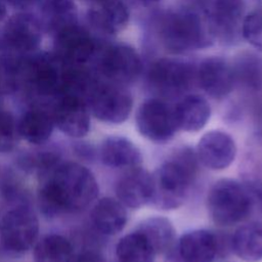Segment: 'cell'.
Here are the masks:
<instances>
[{
	"label": "cell",
	"instance_id": "ba28073f",
	"mask_svg": "<svg viewBox=\"0 0 262 262\" xmlns=\"http://www.w3.org/2000/svg\"><path fill=\"white\" fill-rule=\"evenodd\" d=\"M86 103L97 120L108 124L125 122L133 108V98L127 87L96 77L90 86Z\"/></svg>",
	"mask_w": 262,
	"mask_h": 262
},
{
	"label": "cell",
	"instance_id": "836d02e7",
	"mask_svg": "<svg viewBox=\"0 0 262 262\" xmlns=\"http://www.w3.org/2000/svg\"><path fill=\"white\" fill-rule=\"evenodd\" d=\"M250 192L254 214L262 215V178H243Z\"/></svg>",
	"mask_w": 262,
	"mask_h": 262
},
{
	"label": "cell",
	"instance_id": "ab89813d",
	"mask_svg": "<svg viewBox=\"0 0 262 262\" xmlns=\"http://www.w3.org/2000/svg\"><path fill=\"white\" fill-rule=\"evenodd\" d=\"M0 104H1V98H0Z\"/></svg>",
	"mask_w": 262,
	"mask_h": 262
},
{
	"label": "cell",
	"instance_id": "cb8c5ba5",
	"mask_svg": "<svg viewBox=\"0 0 262 262\" xmlns=\"http://www.w3.org/2000/svg\"><path fill=\"white\" fill-rule=\"evenodd\" d=\"M18 133L21 138L33 144L45 143L51 136L54 123L50 110L42 104L33 105L17 121Z\"/></svg>",
	"mask_w": 262,
	"mask_h": 262
},
{
	"label": "cell",
	"instance_id": "603a6c76",
	"mask_svg": "<svg viewBox=\"0 0 262 262\" xmlns=\"http://www.w3.org/2000/svg\"><path fill=\"white\" fill-rule=\"evenodd\" d=\"M38 18L43 32L53 37L79 23L78 8L74 0H43Z\"/></svg>",
	"mask_w": 262,
	"mask_h": 262
},
{
	"label": "cell",
	"instance_id": "30bf717a",
	"mask_svg": "<svg viewBox=\"0 0 262 262\" xmlns=\"http://www.w3.org/2000/svg\"><path fill=\"white\" fill-rule=\"evenodd\" d=\"M135 124L143 137L157 143L171 140L178 131L173 105L168 100L155 96L139 104L135 114Z\"/></svg>",
	"mask_w": 262,
	"mask_h": 262
},
{
	"label": "cell",
	"instance_id": "9c48e42d",
	"mask_svg": "<svg viewBox=\"0 0 262 262\" xmlns=\"http://www.w3.org/2000/svg\"><path fill=\"white\" fill-rule=\"evenodd\" d=\"M43 30L38 16L20 11L6 19L0 28V53L23 57L38 51Z\"/></svg>",
	"mask_w": 262,
	"mask_h": 262
},
{
	"label": "cell",
	"instance_id": "5b68a950",
	"mask_svg": "<svg viewBox=\"0 0 262 262\" xmlns=\"http://www.w3.org/2000/svg\"><path fill=\"white\" fill-rule=\"evenodd\" d=\"M144 78L155 97L180 98L196 85V64L178 57H159L149 63Z\"/></svg>",
	"mask_w": 262,
	"mask_h": 262
},
{
	"label": "cell",
	"instance_id": "e0dca14e",
	"mask_svg": "<svg viewBox=\"0 0 262 262\" xmlns=\"http://www.w3.org/2000/svg\"><path fill=\"white\" fill-rule=\"evenodd\" d=\"M236 152L234 139L221 130H211L205 133L195 147L199 163L212 171L228 168L235 160Z\"/></svg>",
	"mask_w": 262,
	"mask_h": 262
},
{
	"label": "cell",
	"instance_id": "7a4b0ae2",
	"mask_svg": "<svg viewBox=\"0 0 262 262\" xmlns=\"http://www.w3.org/2000/svg\"><path fill=\"white\" fill-rule=\"evenodd\" d=\"M150 29L160 46L171 54L207 48L215 41L207 13L193 6L156 12Z\"/></svg>",
	"mask_w": 262,
	"mask_h": 262
},
{
	"label": "cell",
	"instance_id": "4316f807",
	"mask_svg": "<svg viewBox=\"0 0 262 262\" xmlns=\"http://www.w3.org/2000/svg\"><path fill=\"white\" fill-rule=\"evenodd\" d=\"M231 67L235 86L251 92L262 91V55L253 51L242 52Z\"/></svg>",
	"mask_w": 262,
	"mask_h": 262
},
{
	"label": "cell",
	"instance_id": "4fadbf2b",
	"mask_svg": "<svg viewBox=\"0 0 262 262\" xmlns=\"http://www.w3.org/2000/svg\"><path fill=\"white\" fill-rule=\"evenodd\" d=\"M231 250L230 239L219 233L199 228L184 232L176 242V251L182 262H215Z\"/></svg>",
	"mask_w": 262,
	"mask_h": 262
},
{
	"label": "cell",
	"instance_id": "ffe728a7",
	"mask_svg": "<svg viewBox=\"0 0 262 262\" xmlns=\"http://www.w3.org/2000/svg\"><path fill=\"white\" fill-rule=\"evenodd\" d=\"M99 158L104 166L114 169H129L142 163L139 147L122 135L105 137L99 147Z\"/></svg>",
	"mask_w": 262,
	"mask_h": 262
},
{
	"label": "cell",
	"instance_id": "277c9868",
	"mask_svg": "<svg viewBox=\"0 0 262 262\" xmlns=\"http://www.w3.org/2000/svg\"><path fill=\"white\" fill-rule=\"evenodd\" d=\"M206 206L213 222L224 227L239 224L254 215L246 183L232 178L219 179L210 187Z\"/></svg>",
	"mask_w": 262,
	"mask_h": 262
},
{
	"label": "cell",
	"instance_id": "6da1fadb",
	"mask_svg": "<svg viewBox=\"0 0 262 262\" xmlns=\"http://www.w3.org/2000/svg\"><path fill=\"white\" fill-rule=\"evenodd\" d=\"M98 191L97 180L87 167L76 162L59 163L42 183L38 204L45 216L54 217L86 209Z\"/></svg>",
	"mask_w": 262,
	"mask_h": 262
},
{
	"label": "cell",
	"instance_id": "8992f818",
	"mask_svg": "<svg viewBox=\"0 0 262 262\" xmlns=\"http://www.w3.org/2000/svg\"><path fill=\"white\" fill-rule=\"evenodd\" d=\"M66 63L53 52L36 51L20 57V88L28 94L50 101L59 93Z\"/></svg>",
	"mask_w": 262,
	"mask_h": 262
},
{
	"label": "cell",
	"instance_id": "83f0119b",
	"mask_svg": "<svg viewBox=\"0 0 262 262\" xmlns=\"http://www.w3.org/2000/svg\"><path fill=\"white\" fill-rule=\"evenodd\" d=\"M116 256L119 262H152L157 253L149 239L134 228L119 239Z\"/></svg>",
	"mask_w": 262,
	"mask_h": 262
},
{
	"label": "cell",
	"instance_id": "f1b7e54d",
	"mask_svg": "<svg viewBox=\"0 0 262 262\" xmlns=\"http://www.w3.org/2000/svg\"><path fill=\"white\" fill-rule=\"evenodd\" d=\"M74 249L71 242L60 234H47L36 242L35 262H72Z\"/></svg>",
	"mask_w": 262,
	"mask_h": 262
},
{
	"label": "cell",
	"instance_id": "60d3db41",
	"mask_svg": "<svg viewBox=\"0 0 262 262\" xmlns=\"http://www.w3.org/2000/svg\"><path fill=\"white\" fill-rule=\"evenodd\" d=\"M0 222H1V218H0Z\"/></svg>",
	"mask_w": 262,
	"mask_h": 262
},
{
	"label": "cell",
	"instance_id": "1f68e13d",
	"mask_svg": "<svg viewBox=\"0 0 262 262\" xmlns=\"http://www.w3.org/2000/svg\"><path fill=\"white\" fill-rule=\"evenodd\" d=\"M242 38L259 53H262V6L245 15L242 25Z\"/></svg>",
	"mask_w": 262,
	"mask_h": 262
},
{
	"label": "cell",
	"instance_id": "44dd1931",
	"mask_svg": "<svg viewBox=\"0 0 262 262\" xmlns=\"http://www.w3.org/2000/svg\"><path fill=\"white\" fill-rule=\"evenodd\" d=\"M178 130L198 132L202 130L211 117V106L208 100L196 93H187L173 105Z\"/></svg>",
	"mask_w": 262,
	"mask_h": 262
},
{
	"label": "cell",
	"instance_id": "2e32d148",
	"mask_svg": "<svg viewBox=\"0 0 262 262\" xmlns=\"http://www.w3.org/2000/svg\"><path fill=\"white\" fill-rule=\"evenodd\" d=\"M196 85L214 99H223L235 87L231 62L221 56H208L196 64Z\"/></svg>",
	"mask_w": 262,
	"mask_h": 262
},
{
	"label": "cell",
	"instance_id": "f35d334b",
	"mask_svg": "<svg viewBox=\"0 0 262 262\" xmlns=\"http://www.w3.org/2000/svg\"><path fill=\"white\" fill-rule=\"evenodd\" d=\"M88 1H90L91 3H95V2H99V1H102V0H88Z\"/></svg>",
	"mask_w": 262,
	"mask_h": 262
},
{
	"label": "cell",
	"instance_id": "484cf974",
	"mask_svg": "<svg viewBox=\"0 0 262 262\" xmlns=\"http://www.w3.org/2000/svg\"><path fill=\"white\" fill-rule=\"evenodd\" d=\"M151 243L157 255H167L176 247V230L173 223L163 216H150L135 227Z\"/></svg>",
	"mask_w": 262,
	"mask_h": 262
},
{
	"label": "cell",
	"instance_id": "8fae6325",
	"mask_svg": "<svg viewBox=\"0 0 262 262\" xmlns=\"http://www.w3.org/2000/svg\"><path fill=\"white\" fill-rule=\"evenodd\" d=\"M39 235V221L35 213L26 206L13 208L5 213L0 222V239L5 250L21 254L30 250Z\"/></svg>",
	"mask_w": 262,
	"mask_h": 262
},
{
	"label": "cell",
	"instance_id": "74e56055",
	"mask_svg": "<svg viewBox=\"0 0 262 262\" xmlns=\"http://www.w3.org/2000/svg\"><path fill=\"white\" fill-rule=\"evenodd\" d=\"M139 4H141L142 6L145 7H150V6H155L157 5L159 2H161V0H136Z\"/></svg>",
	"mask_w": 262,
	"mask_h": 262
},
{
	"label": "cell",
	"instance_id": "7c38bea8",
	"mask_svg": "<svg viewBox=\"0 0 262 262\" xmlns=\"http://www.w3.org/2000/svg\"><path fill=\"white\" fill-rule=\"evenodd\" d=\"M53 54L71 66H88L94 58L100 43L90 31L79 23L53 37Z\"/></svg>",
	"mask_w": 262,
	"mask_h": 262
},
{
	"label": "cell",
	"instance_id": "4dcf8cb0",
	"mask_svg": "<svg viewBox=\"0 0 262 262\" xmlns=\"http://www.w3.org/2000/svg\"><path fill=\"white\" fill-rule=\"evenodd\" d=\"M248 145L243 178H262V129L251 136Z\"/></svg>",
	"mask_w": 262,
	"mask_h": 262
},
{
	"label": "cell",
	"instance_id": "ac0fdd59",
	"mask_svg": "<svg viewBox=\"0 0 262 262\" xmlns=\"http://www.w3.org/2000/svg\"><path fill=\"white\" fill-rule=\"evenodd\" d=\"M86 18L93 31L104 36H113L127 27L130 11L123 0H102L92 3Z\"/></svg>",
	"mask_w": 262,
	"mask_h": 262
},
{
	"label": "cell",
	"instance_id": "d6986e66",
	"mask_svg": "<svg viewBox=\"0 0 262 262\" xmlns=\"http://www.w3.org/2000/svg\"><path fill=\"white\" fill-rule=\"evenodd\" d=\"M151 189V175L137 166L127 169L116 183V198L126 207L138 209L148 205Z\"/></svg>",
	"mask_w": 262,
	"mask_h": 262
},
{
	"label": "cell",
	"instance_id": "8d00e7d4",
	"mask_svg": "<svg viewBox=\"0 0 262 262\" xmlns=\"http://www.w3.org/2000/svg\"><path fill=\"white\" fill-rule=\"evenodd\" d=\"M7 15V3L5 0H0V28L5 21Z\"/></svg>",
	"mask_w": 262,
	"mask_h": 262
},
{
	"label": "cell",
	"instance_id": "e575fe53",
	"mask_svg": "<svg viewBox=\"0 0 262 262\" xmlns=\"http://www.w3.org/2000/svg\"><path fill=\"white\" fill-rule=\"evenodd\" d=\"M72 262H105L104 258L97 252L86 251L73 259Z\"/></svg>",
	"mask_w": 262,
	"mask_h": 262
},
{
	"label": "cell",
	"instance_id": "d4e9b609",
	"mask_svg": "<svg viewBox=\"0 0 262 262\" xmlns=\"http://www.w3.org/2000/svg\"><path fill=\"white\" fill-rule=\"evenodd\" d=\"M230 244L232 252L243 261H262V222L250 221L238 226Z\"/></svg>",
	"mask_w": 262,
	"mask_h": 262
},
{
	"label": "cell",
	"instance_id": "f546056e",
	"mask_svg": "<svg viewBox=\"0 0 262 262\" xmlns=\"http://www.w3.org/2000/svg\"><path fill=\"white\" fill-rule=\"evenodd\" d=\"M20 89V57L0 53V98Z\"/></svg>",
	"mask_w": 262,
	"mask_h": 262
},
{
	"label": "cell",
	"instance_id": "3957f363",
	"mask_svg": "<svg viewBox=\"0 0 262 262\" xmlns=\"http://www.w3.org/2000/svg\"><path fill=\"white\" fill-rule=\"evenodd\" d=\"M199 164L195 149L189 145L175 147L150 173L151 189L148 205L163 211L181 207L190 194Z\"/></svg>",
	"mask_w": 262,
	"mask_h": 262
},
{
	"label": "cell",
	"instance_id": "9a60e30c",
	"mask_svg": "<svg viewBox=\"0 0 262 262\" xmlns=\"http://www.w3.org/2000/svg\"><path fill=\"white\" fill-rule=\"evenodd\" d=\"M207 13L215 40L233 45L242 38V25L245 18V0H211Z\"/></svg>",
	"mask_w": 262,
	"mask_h": 262
},
{
	"label": "cell",
	"instance_id": "d590c367",
	"mask_svg": "<svg viewBox=\"0 0 262 262\" xmlns=\"http://www.w3.org/2000/svg\"><path fill=\"white\" fill-rule=\"evenodd\" d=\"M7 5L19 9V10H27L39 4L41 0H5Z\"/></svg>",
	"mask_w": 262,
	"mask_h": 262
},
{
	"label": "cell",
	"instance_id": "7402d4cb",
	"mask_svg": "<svg viewBox=\"0 0 262 262\" xmlns=\"http://www.w3.org/2000/svg\"><path fill=\"white\" fill-rule=\"evenodd\" d=\"M90 217L95 229L104 235L120 233L128 221L126 207L112 196L99 199L92 207Z\"/></svg>",
	"mask_w": 262,
	"mask_h": 262
},
{
	"label": "cell",
	"instance_id": "5bb4252c",
	"mask_svg": "<svg viewBox=\"0 0 262 262\" xmlns=\"http://www.w3.org/2000/svg\"><path fill=\"white\" fill-rule=\"evenodd\" d=\"M50 113L54 126L63 134L73 137H84L90 130V111L84 97L60 93L50 101Z\"/></svg>",
	"mask_w": 262,
	"mask_h": 262
},
{
	"label": "cell",
	"instance_id": "52a82bcc",
	"mask_svg": "<svg viewBox=\"0 0 262 262\" xmlns=\"http://www.w3.org/2000/svg\"><path fill=\"white\" fill-rule=\"evenodd\" d=\"M91 64L99 79L125 87L134 84L143 74L141 56L126 43L100 44Z\"/></svg>",
	"mask_w": 262,
	"mask_h": 262
},
{
	"label": "cell",
	"instance_id": "d6a6232c",
	"mask_svg": "<svg viewBox=\"0 0 262 262\" xmlns=\"http://www.w3.org/2000/svg\"><path fill=\"white\" fill-rule=\"evenodd\" d=\"M19 137L17 121L12 113L0 104V152L11 151Z\"/></svg>",
	"mask_w": 262,
	"mask_h": 262
}]
</instances>
